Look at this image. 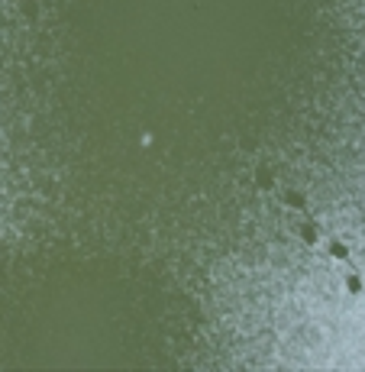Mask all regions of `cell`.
<instances>
[{
    "label": "cell",
    "mask_w": 365,
    "mask_h": 372,
    "mask_svg": "<svg viewBox=\"0 0 365 372\" xmlns=\"http://www.w3.org/2000/svg\"><path fill=\"white\" fill-rule=\"evenodd\" d=\"M365 369V0H0V369Z\"/></svg>",
    "instance_id": "cell-1"
}]
</instances>
